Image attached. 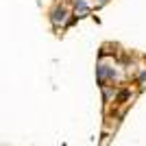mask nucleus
Listing matches in <instances>:
<instances>
[{
  "label": "nucleus",
  "mask_w": 146,
  "mask_h": 146,
  "mask_svg": "<svg viewBox=\"0 0 146 146\" xmlns=\"http://www.w3.org/2000/svg\"><path fill=\"white\" fill-rule=\"evenodd\" d=\"M127 98H129V92H127V90H122L120 94H118V98H116V100H118V103H124Z\"/></svg>",
  "instance_id": "nucleus-3"
},
{
  "label": "nucleus",
  "mask_w": 146,
  "mask_h": 146,
  "mask_svg": "<svg viewBox=\"0 0 146 146\" xmlns=\"http://www.w3.org/2000/svg\"><path fill=\"white\" fill-rule=\"evenodd\" d=\"M96 76H98V81H100V83H105V79H113V76H116V72H113L109 66H98V68H96Z\"/></svg>",
  "instance_id": "nucleus-2"
},
{
  "label": "nucleus",
  "mask_w": 146,
  "mask_h": 146,
  "mask_svg": "<svg viewBox=\"0 0 146 146\" xmlns=\"http://www.w3.org/2000/svg\"><path fill=\"white\" fill-rule=\"evenodd\" d=\"M66 15H68V11L63 9V7L52 9V13H50V22H52V26H61L63 22H66Z\"/></svg>",
  "instance_id": "nucleus-1"
},
{
  "label": "nucleus",
  "mask_w": 146,
  "mask_h": 146,
  "mask_svg": "<svg viewBox=\"0 0 146 146\" xmlns=\"http://www.w3.org/2000/svg\"><path fill=\"white\" fill-rule=\"evenodd\" d=\"M98 2H105V0H98Z\"/></svg>",
  "instance_id": "nucleus-4"
}]
</instances>
